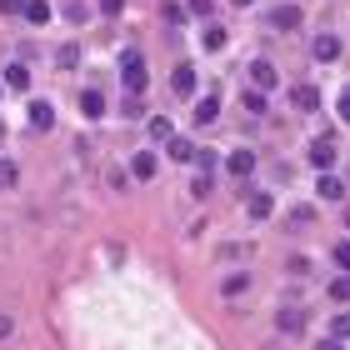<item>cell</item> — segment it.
<instances>
[{"label":"cell","instance_id":"22","mask_svg":"<svg viewBox=\"0 0 350 350\" xmlns=\"http://www.w3.org/2000/svg\"><path fill=\"white\" fill-rule=\"evenodd\" d=\"M270 211H275V200H270V196H250V220H265Z\"/></svg>","mask_w":350,"mask_h":350},{"label":"cell","instance_id":"28","mask_svg":"<svg viewBox=\"0 0 350 350\" xmlns=\"http://www.w3.org/2000/svg\"><path fill=\"white\" fill-rule=\"evenodd\" d=\"M185 15H190L185 5H175V0H165V21H170V25H185Z\"/></svg>","mask_w":350,"mask_h":350},{"label":"cell","instance_id":"30","mask_svg":"<svg viewBox=\"0 0 350 350\" xmlns=\"http://www.w3.org/2000/svg\"><path fill=\"white\" fill-rule=\"evenodd\" d=\"M190 190H196V196H211V190H215V180H211V175H205V170H200V175H196V180H190Z\"/></svg>","mask_w":350,"mask_h":350},{"label":"cell","instance_id":"31","mask_svg":"<svg viewBox=\"0 0 350 350\" xmlns=\"http://www.w3.org/2000/svg\"><path fill=\"white\" fill-rule=\"evenodd\" d=\"M330 256H336L340 270H350V241H336V250H330Z\"/></svg>","mask_w":350,"mask_h":350},{"label":"cell","instance_id":"33","mask_svg":"<svg viewBox=\"0 0 350 350\" xmlns=\"http://www.w3.org/2000/svg\"><path fill=\"white\" fill-rule=\"evenodd\" d=\"M185 10H190V15H211L215 0H185Z\"/></svg>","mask_w":350,"mask_h":350},{"label":"cell","instance_id":"34","mask_svg":"<svg viewBox=\"0 0 350 350\" xmlns=\"http://www.w3.org/2000/svg\"><path fill=\"white\" fill-rule=\"evenodd\" d=\"M0 15H25V0H0Z\"/></svg>","mask_w":350,"mask_h":350},{"label":"cell","instance_id":"12","mask_svg":"<svg viewBox=\"0 0 350 350\" xmlns=\"http://www.w3.org/2000/svg\"><path fill=\"white\" fill-rule=\"evenodd\" d=\"M165 155H170L175 165H185V161H196V146H190L185 135H170V140H165Z\"/></svg>","mask_w":350,"mask_h":350},{"label":"cell","instance_id":"39","mask_svg":"<svg viewBox=\"0 0 350 350\" xmlns=\"http://www.w3.org/2000/svg\"><path fill=\"white\" fill-rule=\"evenodd\" d=\"M315 350H345V345H340V340H336V336H330V340H325V345H315Z\"/></svg>","mask_w":350,"mask_h":350},{"label":"cell","instance_id":"10","mask_svg":"<svg viewBox=\"0 0 350 350\" xmlns=\"http://www.w3.org/2000/svg\"><path fill=\"white\" fill-rule=\"evenodd\" d=\"M250 85L256 90H275V66H270V60H250Z\"/></svg>","mask_w":350,"mask_h":350},{"label":"cell","instance_id":"15","mask_svg":"<svg viewBox=\"0 0 350 350\" xmlns=\"http://www.w3.org/2000/svg\"><path fill=\"white\" fill-rule=\"evenodd\" d=\"M5 90L25 95V90H30V70H25V66H5Z\"/></svg>","mask_w":350,"mask_h":350},{"label":"cell","instance_id":"27","mask_svg":"<svg viewBox=\"0 0 350 350\" xmlns=\"http://www.w3.org/2000/svg\"><path fill=\"white\" fill-rule=\"evenodd\" d=\"M310 220H315L310 205H291V226H310Z\"/></svg>","mask_w":350,"mask_h":350},{"label":"cell","instance_id":"36","mask_svg":"<svg viewBox=\"0 0 350 350\" xmlns=\"http://www.w3.org/2000/svg\"><path fill=\"white\" fill-rule=\"evenodd\" d=\"M336 110H340V120H350V85L340 90V100H336Z\"/></svg>","mask_w":350,"mask_h":350},{"label":"cell","instance_id":"14","mask_svg":"<svg viewBox=\"0 0 350 350\" xmlns=\"http://www.w3.org/2000/svg\"><path fill=\"white\" fill-rule=\"evenodd\" d=\"M330 300H336V306H350V270H340V275H330Z\"/></svg>","mask_w":350,"mask_h":350},{"label":"cell","instance_id":"9","mask_svg":"<svg viewBox=\"0 0 350 350\" xmlns=\"http://www.w3.org/2000/svg\"><path fill=\"white\" fill-rule=\"evenodd\" d=\"M291 105L310 116V110H321V90H315V85H291Z\"/></svg>","mask_w":350,"mask_h":350},{"label":"cell","instance_id":"32","mask_svg":"<svg viewBox=\"0 0 350 350\" xmlns=\"http://www.w3.org/2000/svg\"><path fill=\"white\" fill-rule=\"evenodd\" d=\"M15 175H21V170H15V161H0V190L15 185Z\"/></svg>","mask_w":350,"mask_h":350},{"label":"cell","instance_id":"1","mask_svg":"<svg viewBox=\"0 0 350 350\" xmlns=\"http://www.w3.org/2000/svg\"><path fill=\"white\" fill-rule=\"evenodd\" d=\"M120 81H125V95H146L150 70H146V60H140L135 51H125V55H120Z\"/></svg>","mask_w":350,"mask_h":350},{"label":"cell","instance_id":"25","mask_svg":"<svg viewBox=\"0 0 350 350\" xmlns=\"http://www.w3.org/2000/svg\"><path fill=\"white\" fill-rule=\"evenodd\" d=\"M330 336H336V340H350V310H340L336 321H330Z\"/></svg>","mask_w":350,"mask_h":350},{"label":"cell","instance_id":"20","mask_svg":"<svg viewBox=\"0 0 350 350\" xmlns=\"http://www.w3.org/2000/svg\"><path fill=\"white\" fill-rule=\"evenodd\" d=\"M25 21L30 25H45V21H51V5H45V0H25Z\"/></svg>","mask_w":350,"mask_h":350},{"label":"cell","instance_id":"19","mask_svg":"<svg viewBox=\"0 0 350 350\" xmlns=\"http://www.w3.org/2000/svg\"><path fill=\"white\" fill-rule=\"evenodd\" d=\"M55 66H60V70H75V66H81V45H60V51H55Z\"/></svg>","mask_w":350,"mask_h":350},{"label":"cell","instance_id":"6","mask_svg":"<svg viewBox=\"0 0 350 350\" xmlns=\"http://www.w3.org/2000/svg\"><path fill=\"white\" fill-rule=\"evenodd\" d=\"M275 325L285 330V336H300V330H306V310H300V306H280Z\"/></svg>","mask_w":350,"mask_h":350},{"label":"cell","instance_id":"2","mask_svg":"<svg viewBox=\"0 0 350 350\" xmlns=\"http://www.w3.org/2000/svg\"><path fill=\"white\" fill-rule=\"evenodd\" d=\"M336 155H340V140H336V135H321V140L310 146V165H315V170H336Z\"/></svg>","mask_w":350,"mask_h":350},{"label":"cell","instance_id":"3","mask_svg":"<svg viewBox=\"0 0 350 350\" xmlns=\"http://www.w3.org/2000/svg\"><path fill=\"white\" fill-rule=\"evenodd\" d=\"M340 51H345V45H340V36H315V45H310V55L321 60V66H336V60H340Z\"/></svg>","mask_w":350,"mask_h":350},{"label":"cell","instance_id":"26","mask_svg":"<svg viewBox=\"0 0 350 350\" xmlns=\"http://www.w3.org/2000/svg\"><path fill=\"white\" fill-rule=\"evenodd\" d=\"M125 120H140V116H146V100H140V95H125Z\"/></svg>","mask_w":350,"mask_h":350},{"label":"cell","instance_id":"23","mask_svg":"<svg viewBox=\"0 0 350 350\" xmlns=\"http://www.w3.org/2000/svg\"><path fill=\"white\" fill-rule=\"evenodd\" d=\"M245 110H250V116H265V90L250 85V90H245Z\"/></svg>","mask_w":350,"mask_h":350},{"label":"cell","instance_id":"38","mask_svg":"<svg viewBox=\"0 0 350 350\" xmlns=\"http://www.w3.org/2000/svg\"><path fill=\"white\" fill-rule=\"evenodd\" d=\"M120 5L125 0H100V15H120Z\"/></svg>","mask_w":350,"mask_h":350},{"label":"cell","instance_id":"16","mask_svg":"<svg viewBox=\"0 0 350 350\" xmlns=\"http://www.w3.org/2000/svg\"><path fill=\"white\" fill-rule=\"evenodd\" d=\"M215 116H220V90H211V95H205V100L196 105V120H200V125H211Z\"/></svg>","mask_w":350,"mask_h":350},{"label":"cell","instance_id":"24","mask_svg":"<svg viewBox=\"0 0 350 350\" xmlns=\"http://www.w3.org/2000/svg\"><path fill=\"white\" fill-rule=\"evenodd\" d=\"M245 285H250V275L241 270V275H226V285H220V291H226V295H245Z\"/></svg>","mask_w":350,"mask_h":350},{"label":"cell","instance_id":"17","mask_svg":"<svg viewBox=\"0 0 350 350\" xmlns=\"http://www.w3.org/2000/svg\"><path fill=\"white\" fill-rule=\"evenodd\" d=\"M131 175H135V180H150V175H155V155H150V150H135Z\"/></svg>","mask_w":350,"mask_h":350},{"label":"cell","instance_id":"21","mask_svg":"<svg viewBox=\"0 0 350 350\" xmlns=\"http://www.w3.org/2000/svg\"><path fill=\"white\" fill-rule=\"evenodd\" d=\"M200 40H205V51H220V45H226V25H215V21H211Z\"/></svg>","mask_w":350,"mask_h":350},{"label":"cell","instance_id":"40","mask_svg":"<svg viewBox=\"0 0 350 350\" xmlns=\"http://www.w3.org/2000/svg\"><path fill=\"white\" fill-rule=\"evenodd\" d=\"M230 5H241V10H245V5H256V0H230Z\"/></svg>","mask_w":350,"mask_h":350},{"label":"cell","instance_id":"4","mask_svg":"<svg viewBox=\"0 0 350 350\" xmlns=\"http://www.w3.org/2000/svg\"><path fill=\"white\" fill-rule=\"evenodd\" d=\"M315 196H321V200H345V180H340V175L336 170H321V180H315Z\"/></svg>","mask_w":350,"mask_h":350},{"label":"cell","instance_id":"11","mask_svg":"<svg viewBox=\"0 0 350 350\" xmlns=\"http://www.w3.org/2000/svg\"><path fill=\"white\" fill-rule=\"evenodd\" d=\"M81 116H85V120H100V116H105V95L95 90V85L81 90Z\"/></svg>","mask_w":350,"mask_h":350},{"label":"cell","instance_id":"18","mask_svg":"<svg viewBox=\"0 0 350 350\" xmlns=\"http://www.w3.org/2000/svg\"><path fill=\"white\" fill-rule=\"evenodd\" d=\"M146 131H150V140H161V146H165V140L175 135V125H170L165 116H150V125H146Z\"/></svg>","mask_w":350,"mask_h":350},{"label":"cell","instance_id":"37","mask_svg":"<svg viewBox=\"0 0 350 350\" xmlns=\"http://www.w3.org/2000/svg\"><path fill=\"white\" fill-rule=\"evenodd\" d=\"M15 336V321H10V315H0V340H10Z\"/></svg>","mask_w":350,"mask_h":350},{"label":"cell","instance_id":"8","mask_svg":"<svg viewBox=\"0 0 350 350\" xmlns=\"http://www.w3.org/2000/svg\"><path fill=\"white\" fill-rule=\"evenodd\" d=\"M226 170L235 175V180H245V175L256 170V150H245V146H241V150H230V161H226Z\"/></svg>","mask_w":350,"mask_h":350},{"label":"cell","instance_id":"29","mask_svg":"<svg viewBox=\"0 0 350 350\" xmlns=\"http://www.w3.org/2000/svg\"><path fill=\"white\" fill-rule=\"evenodd\" d=\"M196 165H200L205 175H211V170H215V150H205V146H196Z\"/></svg>","mask_w":350,"mask_h":350},{"label":"cell","instance_id":"5","mask_svg":"<svg viewBox=\"0 0 350 350\" xmlns=\"http://www.w3.org/2000/svg\"><path fill=\"white\" fill-rule=\"evenodd\" d=\"M30 131H55V105L51 100H30Z\"/></svg>","mask_w":350,"mask_h":350},{"label":"cell","instance_id":"13","mask_svg":"<svg viewBox=\"0 0 350 350\" xmlns=\"http://www.w3.org/2000/svg\"><path fill=\"white\" fill-rule=\"evenodd\" d=\"M170 90H175V95H196V70H190V66H175V70H170Z\"/></svg>","mask_w":350,"mask_h":350},{"label":"cell","instance_id":"35","mask_svg":"<svg viewBox=\"0 0 350 350\" xmlns=\"http://www.w3.org/2000/svg\"><path fill=\"white\" fill-rule=\"evenodd\" d=\"M291 275H310V260L306 256H291Z\"/></svg>","mask_w":350,"mask_h":350},{"label":"cell","instance_id":"7","mask_svg":"<svg viewBox=\"0 0 350 350\" xmlns=\"http://www.w3.org/2000/svg\"><path fill=\"white\" fill-rule=\"evenodd\" d=\"M265 21L275 25V30H295V25H300V5H291V0H285V5H275V10L265 15Z\"/></svg>","mask_w":350,"mask_h":350}]
</instances>
